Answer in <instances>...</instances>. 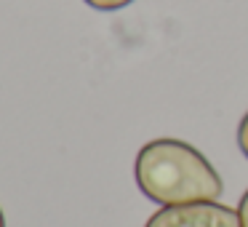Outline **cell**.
<instances>
[{
	"instance_id": "obj_4",
	"label": "cell",
	"mask_w": 248,
	"mask_h": 227,
	"mask_svg": "<svg viewBox=\"0 0 248 227\" xmlns=\"http://www.w3.org/2000/svg\"><path fill=\"white\" fill-rule=\"evenodd\" d=\"M237 147H240V152L248 161V113L243 115L240 123H237Z\"/></svg>"
},
{
	"instance_id": "obj_5",
	"label": "cell",
	"mask_w": 248,
	"mask_h": 227,
	"mask_svg": "<svg viewBox=\"0 0 248 227\" xmlns=\"http://www.w3.org/2000/svg\"><path fill=\"white\" fill-rule=\"evenodd\" d=\"M237 216H240V227H248V190L243 193L240 203H237Z\"/></svg>"
},
{
	"instance_id": "obj_1",
	"label": "cell",
	"mask_w": 248,
	"mask_h": 227,
	"mask_svg": "<svg viewBox=\"0 0 248 227\" xmlns=\"http://www.w3.org/2000/svg\"><path fill=\"white\" fill-rule=\"evenodd\" d=\"M134 179L141 195L160 206H184L219 200L224 193L214 163L182 139L160 136L136 152Z\"/></svg>"
},
{
	"instance_id": "obj_2",
	"label": "cell",
	"mask_w": 248,
	"mask_h": 227,
	"mask_svg": "<svg viewBox=\"0 0 248 227\" xmlns=\"http://www.w3.org/2000/svg\"><path fill=\"white\" fill-rule=\"evenodd\" d=\"M144 227H240V216L237 209H230L219 200H203V203L163 206L147 219Z\"/></svg>"
},
{
	"instance_id": "obj_6",
	"label": "cell",
	"mask_w": 248,
	"mask_h": 227,
	"mask_svg": "<svg viewBox=\"0 0 248 227\" xmlns=\"http://www.w3.org/2000/svg\"><path fill=\"white\" fill-rule=\"evenodd\" d=\"M0 227H6V216H3V211H0Z\"/></svg>"
},
{
	"instance_id": "obj_3",
	"label": "cell",
	"mask_w": 248,
	"mask_h": 227,
	"mask_svg": "<svg viewBox=\"0 0 248 227\" xmlns=\"http://www.w3.org/2000/svg\"><path fill=\"white\" fill-rule=\"evenodd\" d=\"M83 3L96 8V11H120V8L131 6L134 0H83Z\"/></svg>"
}]
</instances>
